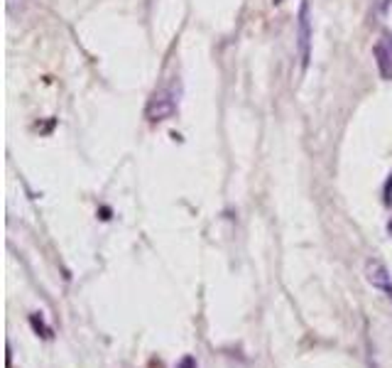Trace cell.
Listing matches in <instances>:
<instances>
[{"label":"cell","instance_id":"1","mask_svg":"<svg viewBox=\"0 0 392 368\" xmlns=\"http://www.w3.org/2000/svg\"><path fill=\"white\" fill-rule=\"evenodd\" d=\"M297 49H299L301 71H306V66L312 62V10H309V0H301L299 12H297Z\"/></svg>","mask_w":392,"mask_h":368},{"label":"cell","instance_id":"2","mask_svg":"<svg viewBox=\"0 0 392 368\" xmlns=\"http://www.w3.org/2000/svg\"><path fill=\"white\" fill-rule=\"evenodd\" d=\"M174 111H177V101L172 98V93H169V91H160V93H155V96L150 98L145 116L152 120V123H157V120L172 118Z\"/></svg>","mask_w":392,"mask_h":368},{"label":"cell","instance_id":"3","mask_svg":"<svg viewBox=\"0 0 392 368\" xmlns=\"http://www.w3.org/2000/svg\"><path fill=\"white\" fill-rule=\"evenodd\" d=\"M366 277H368V282H371L373 287H377V290H382V293H385L387 287H392L390 270H387L385 263H380L377 258H371L366 263Z\"/></svg>","mask_w":392,"mask_h":368},{"label":"cell","instance_id":"4","mask_svg":"<svg viewBox=\"0 0 392 368\" xmlns=\"http://www.w3.org/2000/svg\"><path fill=\"white\" fill-rule=\"evenodd\" d=\"M373 57H375V64H377V71L385 82H392V49L390 44L385 42H377L373 47Z\"/></svg>","mask_w":392,"mask_h":368},{"label":"cell","instance_id":"5","mask_svg":"<svg viewBox=\"0 0 392 368\" xmlns=\"http://www.w3.org/2000/svg\"><path fill=\"white\" fill-rule=\"evenodd\" d=\"M30 326L35 329V334L42 336V339H52V329H49L47 324H44V317L39 312L30 314Z\"/></svg>","mask_w":392,"mask_h":368},{"label":"cell","instance_id":"6","mask_svg":"<svg viewBox=\"0 0 392 368\" xmlns=\"http://www.w3.org/2000/svg\"><path fill=\"white\" fill-rule=\"evenodd\" d=\"M177 368H196V358H194V356H184L182 361L177 363Z\"/></svg>","mask_w":392,"mask_h":368},{"label":"cell","instance_id":"7","mask_svg":"<svg viewBox=\"0 0 392 368\" xmlns=\"http://www.w3.org/2000/svg\"><path fill=\"white\" fill-rule=\"evenodd\" d=\"M10 363H12V351H10V344H6V366L10 368Z\"/></svg>","mask_w":392,"mask_h":368},{"label":"cell","instance_id":"8","mask_svg":"<svg viewBox=\"0 0 392 368\" xmlns=\"http://www.w3.org/2000/svg\"><path fill=\"white\" fill-rule=\"evenodd\" d=\"M17 3H20V6H22V0H8V10H15V6H17Z\"/></svg>","mask_w":392,"mask_h":368},{"label":"cell","instance_id":"9","mask_svg":"<svg viewBox=\"0 0 392 368\" xmlns=\"http://www.w3.org/2000/svg\"><path fill=\"white\" fill-rule=\"evenodd\" d=\"M385 293H387V297H390V302H392V287H387Z\"/></svg>","mask_w":392,"mask_h":368},{"label":"cell","instance_id":"10","mask_svg":"<svg viewBox=\"0 0 392 368\" xmlns=\"http://www.w3.org/2000/svg\"><path fill=\"white\" fill-rule=\"evenodd\" d=\"M387 231H390V233H392V219H390V223H387Z\"/></svg>","mask_w":392,"mask_h":368},{"label":"cell","instance_id":"11","mask_svg":"<svg viewBox=\"0 0 392 368\" xmlns=\"http://www.w3.org/2000/svg\"><path fill=\"white\" fill-rule=\"evenodd\" d=\"M387 39H390V49H392V37H387Z\"/></svg>","mask_w":392,"mask_h":368}]
</instances>
